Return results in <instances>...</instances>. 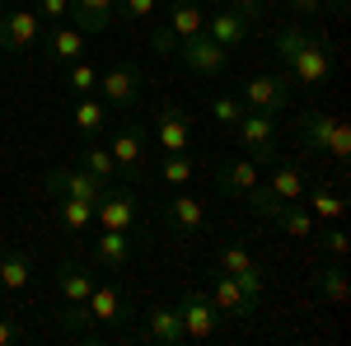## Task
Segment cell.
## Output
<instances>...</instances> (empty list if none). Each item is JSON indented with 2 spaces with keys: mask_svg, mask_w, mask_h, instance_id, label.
<instances>
[{
  "mask_svg": "<svg viewBox=\"0 0 351 346\" xmlns=\"http://www.w3.org/2000/svg\"><path fill=\"white\" fill-rule=\"evenodd\" d=\"M271 47H276V61L295 89H324L332 80V42L304 33L300 24H286L271 38Z\"/></svg>",
  "mask_w": 351,
  "mask_h": 346,
  "instance_id": "cell-1",
  "label": "cell"
},
{
  "mask_svg": "<svg viewBox=\"0 0 351 346\" xmlns=\"http://www.w3.org/2000/svg\"><path fill=\"white\" fill-rule=\"evenodd\" d=\"M295 136H300V145H304L309 155H328L332 164L351 160V127L337 117V112H319V108L300 112Z\"/></svg>",
  "mask_w": 351,
  "mask_h": 346,
  "instance_id": "cell-2",
  "label": "cell"
},
{
  "mask_svg": "<svg viewBox=\"0 0 351 346\" xmlns=\"http://www.w3.org/2000/svg\"><path fill=\"white\" fill-rule=\"evenodd\" d=\"M263 19V0H220L216 10L206 14V33L216 38L225 52H234V47H243L248 42V33H253V24Z\"/></svg>",
  "mask_w": 351,
  "mask_h": 346,
  "instance_id": "cell-3",
  "label": "cell"
},
{
  "mask_svg": "<svg viewBox=\"0 0 351 346\" xmlns=\"http://www.w3.org/2000/svg\"><path fill=\"white\" fill-rule=\"evenodd\" d=\"M304 173H300V164H276L267 173V183H258L243 201L253 206V211L263 215V220H271V215L281 211V206H291V201H300L304 197Z\"/></svg>",
  "mask_w": 351,
  "mask_h": 346,
  "instance_id": "cell-4",
  "label": "cell"
},
{
  "mask_svg": "<svg viewBox=\"0 0 351 346\" xmlns=\"http://www.w3.org/2000/svg\"><path fill=\"white\" fill-rule=\"evenodd\" d=\"M202 24H206V10H202L197 0H173L169 14H164V24L150 33V47L160 56H173V47H178L183 38H192V33H202Z\"/></svg>",
  "mask_w": 351,
  "mask_h": 346,
  "instance_id": "cell-5",
  "label": "cell"
},
{
  "mask_svg": "<svg viewBox=\"0 0 351 346\" xmlns=\"http://www.w3.org/2000/svg\"><path fill=\"white\" fill-rule=\"evenodd\" d=\"M291 89L295 84L286 80V71H263V75H253V80L239 89V103L248 112H267V117H281L286 103H291Z\"/></svg>",
  "mask_w": 351,
  "mask_h": 346,
  "instance_id": "cell-6",
  "label": "cell"
},
{
  "mask_svg": "<svg viewBox=\"0 0 351 346\" xmlns=\"http://www.w3.org/2000/svg\"><path fill=\"white\" fill-rule=\"evenodd\" d=\"M141 84H145V71L136 61H112L108 71H99V99L108 108H122L132 112L141 103Z\"/></svg>",
  "mask_w": 351,
  "mask_h": 346,
  "instance_id": "cell-7",
  "label": "cell"
},
{
  "mask_svg": "<svg viewBox=\"0 0 351 346\" xmlns=\"http://www.w3.org/2000/svg\"><path fill=\"white\" fill-rule=\"evenodd\" d=\"M173 56L188 66L192 75H206V80H216V75H225V66H230V52L220 47L216 38L202 28V33H192V38H183L178 47H173Z\"/></svg>",
  "mask_w": 351,
  "mask_h": 346,
  "instance_id": "cell-8",
  "label": "cell"
},
{
  "mask_svg": "<svg viewBox=\"0 0 351 346\" xmlns=\"http://www.w3.org/2000/svg\"><path fill=\"white\" fill-rule=\"evenodd\" d=\"M43 19L33 5H19V10H0V52H33L43 42Z\"/></svg>",
  "mask_w": 351,
  "mask_h": 346,
  "instance_id": "cell-9",
  "label": "cell"
},
{
  "mask_svg": "<svg viewBox=\"0 0 351 346\" xmlns=\"http://www.w3.org/2000/svg\"><path fill=\"white\" fill-rule=\"evenodd\" d=\"M276 117H267V112H248L243 108V117L234 122V136H239V145H243V155L248 160H258V164H271L276 160Z\"/></svg>",
  "mask_w": 351,
  "mask_h": 346,
  "instance_id": "cell-10",
  "label": "cell"
},
{
  "mask_svg": "<svg viewBox=\"0 0 351 346\" xmlns=\"http://www.w3.org/2000/svg\"><path fill=\"white\" fill-rule=\"evenodd\" d=\"M136 220H141V206H136V187H104V197L94 201V225L99 230H127L132 234Z\"/></svg>",
  "mask_w": 351,
  "mask_h": 346,
  "instance_id": "cell-11",
  "label": "cell"
},
{
  "mask_svg": "<svg viewBox=\"0 0 351 346\" xmlns=\"http://www.w3.org/2000/svg\"><path fill=\"white\" fill-rule=\"evenodd\" d=\"M206 299L220 309V319H253L258 314V299L243 291L230 271H220V267L211 271V281H206Z\"/></svg>",
  "mask_w": 351,
  "mask_h": 346,
  "instance_id": "cell-12",
  "label": "cell"
},
{
  "mask_svg": "<svg viewBox=\"0 0 351 346\" xmlns=\"http://www.w3.org/2000/svg\"><path fill=\"white\" fill-rule=\"evenodd\" d=\"M178 319H183V337L188 342H211L220 328V309L206 299V291H188L178 299Z\"/></svg>",
  "mask_w": 351,
  "mask_h": 346,
  "instance_id": "cell-13",
  "label": "cell"
},
{
  "mask_svg": "<svg viewBox=\"0 0 351 346\" xmlns=\"http://www.w3.org/2000/svg\"><path fill=\"white\" fill-rule=\"evenodd\" d=\"M43 187L52 192V197H80V201H99L104 197V178H94L89 169H71V164H61V169H47L43 173Z\"/></svg>",
  "mask_w": 351,
  "mask_h": 346,
  "instance_id": "cell-14",
  "label": "cell"
},
{
  "mask_svg": "<svg viewBox=\"0 0 351 346\" xmlns=\"http://www.w3.org/2000/svg\"><path fill=\"white\" fill-rule=\"evenodd\" d=\"M112 164H117V173H127L132 183H141L145 178V136H141V127H112Z\"/></svg>",
  "mask_w": 351,
  "mask_h": 346,
  "instance_id": "cell-15",
  "label": "cell"
},
{
  "mask_svg": "<svg viewBox=\"0 0 351 346\" xmlns=\"http://www.w3.org/2000/svg\"><path fill=\"white\" fill-rule=\"evenodd\" d=\"M141 337L155 346H183V319H178V304H150L141 314Z\"/></svg>",
  "mask_w": 351,
  "mask_h": 346,
  "instance_id": "cell-16",
  "label": "cell"
},
{
  "mask_svg": "<svg viewBox=\"0 0 351 346\" xmlns=\"http://www.w3.org/2000/svg\"><path fill=\"white\" fill-rule=\"evenodd\" d=\"M84 314H89L94 323H112V328H122V323H132L136 304L117 291V286H99V281H94V291H89V299H84Z\"/></svg>",
  "mask_w": 351,
  "mask_h": 346,
  "instance_id": "cell-17",
  "label": "cell"
},
{
  "mask_svg": "<svg viewBox=\"0 0 351 346\" xmlns=\"http://www.w3.org/2000/svg\"><path fill=\"white\" fill-rule=\"evenodd\" d=\"M84 42H89V38H84L80 28L61 19V24L43 28V42H38V47H43V56H47L52 66H71V61H80V56H84Z\"/></svg>",
  "mask_w": 351,
  "mask_h": 346,
  "instance_id": "cell-18",
  "label": "cell"
},
{
  "mask_svg": "<svg viewBox=\"0 0 351 346\" xmlns=\"http://www.w3.org/2000/svg\"><path fill=\"white\" fill-rule=\"evenodd\" d=\"M211 183L225 192V197H248L253 187L263 183V173H258V160H220L211 164Z\"/></svg>",
  "mask_w": 351,
  "mask_h": 346,
  "instance_id": "cell-19",
  "label": "cell"
},
{
  "mask_svg": "<svg viewBox=\"0 0 351 346\" xmlns=\"http://www.w3.org/2000/svg\"><path fill=\"white\" fill-rule=\"evenodd\" d=\"M216 267H220V271H230V276H234L253 299H263V281H267V276H263V267L248 258V248H243V243H225V248H220V258H216Z\"/></svg>",
  "mask_w": 351,
  "mask_h": 346,
  "instance_id": "cell-20",
  "label": "cell"
},
{
  "mask_svg": "<svg viewBox=\"0 0 351 346\" xmlns=\"http://www.w3.org/2000/svg\"><path fill=\"white\" fill-rule=\"evenodd\" d=\"M132 253H136V239L127 230H99V239H94V267H104V271H127V267H132Z\"/></svg>",
  "mask_w": 351,
  "mask_h": 346,
  "instance_id": "cell-21",
  "label": "cell"
},
{
  "mask_svg": "<svg viewBox=\"0 0 351 346\" xmlns=\"http://www.w3.org/2000/svg\"><path fill=\"white\" fill-rule=\"evenodd\" d=\"M112 5H117V0H71L66 24H75L84 38H99V33L112 28Z\"/></svg>",
  "mask_w": 351,
  "mask_h": 346,
  "instance_id": "cell-22",
  "label": "cell"
},
{
  "mask_svg": "<svg viewBox=\"0 0 351 346\" xmlns=\"http://www.w3.org/2000/svg\"><path fill=\"white\" fill-rule=\"evenodd\" d=\"M164 215H169V225H173L178 234H202V230H206V206H202V197H192V192H173L169 206H164Z\"/></svg>",
  "mask_w": 351,
  "mask_h": 346,
  "instance_id": "cell-23",
  "label": "cell"
},
{
  "mask_svg": "<svg viewBox=\"0 0 351 346\" xmlns=\"http://www.w3.org/2000/svg\"><path fill=\"white\" fill-rule=\"evenodd\" d=\"M71 122H75V132H80L84 140H99V136L108 132V103L94 99V94H80L75 108H71Z\"/></svg>",
  "mask_w": 351,
  "mask_h": 346,
  "instance_id": "cell-24",
  "label": "cell"
},
{
  "mask_svg": "<svg viewBox=\"0 0 351 346\" xmlns=\"http://www.w3.org/2000/svg\"><path fill=\"white\" fill-rule=\"evenodd\" d=\"M155 136H160L164 150H188L192 140V127H188V112L173 103H164L160 112H155Z\"/></svg>",
  "mask_w": 351,
  "mask_h": 346,
  "instance_id": "cell-25",
  "label": "cell"
},
{
  "mask_svg": "<svg viewBox=\"0 0 351 346\" xmlns=\"http://www.w3.org/2000/svg\"><path fill=\"white\" fill-rule=\"evenodd\" d=\"M300 206L314 215V220H328V225H337L342 215H347V201H342V192H332V187H304V197H300Z\"/></svg>",
  "mask_w": 351,
  "mask_h": 346,
  "instance_id": "cell-26",
  "label": "cell"
},
{
  "mask_svg": "<svg viewBox=\"0 0 351 346\" xmlns=\"http://www.w3.org/2000/svg\"><path fill=\"white\" fill-rule=\"evenodd\" d=\"M89 291H94L89 267H80V262H61V267H56V295H61L66 304H84Z\"/></svg>",
  "mask_w": 351,
  "mask_h": 346,
  "instance_id": "cell-27",
  "label": "cell"
},
{
  "mask_svg": "<svg viewBox=\"0 0 351 346\" xmlns=\"http://www.w3.org/2000/svg\"><path fill=\"white\" fill-rule=\"evenodd\" d=\"M56 225H61L66 234H84V230H94V201L56 197Z\"/></svg>",
  "mask_w": 351,
  "mask_h": 346,
  "instance_id": "cell-28",
  "label": "cell"
},
{
  "mask_svg": "<svg viewBox=\"0 0 351 346\" xmlns=\"http://www.w3.org/2000/svg\"><path fill=\"white\" fill-rule=\"evenodd\" d=\"M28 281H33V262H28V253H19V248L0 253V291H24Z\"/></svg>",
  "mask_w": 351,
  "mask_h": 346,
  "instance_id": "cell-29",
  "label": "cell"
},
{
  "mask_svg": "<svg viewBox=\"0 0 351 346\" xmlns=\"http://www.w3.org/2000/svg\"><path fill=\"white\" fill-rule=\"evenodd\" d=\"M61 89H66V94H71V99H80V94H94V89H99V66H94V61H71V66H66V75H61Z\"/></svg>",
  "mask_w": 351,
  "mask_h": 346,
  "instance_id": "cell-30",
  "label": "cell"
},
{
  "mask_svg": "<svg viewBox=\"0 0 351 346\" xmlns=\"http://www.w3.org/2000/svg\"><path fill=\"white\" fill-rule=\"evenodd\" d=\"M192 173H197V160H192L188 150H164L160 178H164L169 187H188V183H192Z\"/></svg>",
  "mask_w": 351,
  "mask_h": 346,
  "instance_id": "cell-31",
  "label": "cell"
},
{
  "mask_svg": "<svg viewBox=\"0 0 351 346\" xmlns=\"http://www.w3.org/2000/svg\"><path fill=\"white\" fill-rule=\"evenodd\" d=\"M314 291L324 295L328 304H347V271L332 262V267H319L314 271Z\"/></svg>",
  "mask_w": 351,
  "mask_h": 346,
  "instance_id": "cell-32",
  "label": "cell"
},
{
  "mask_svg": "<svg viewBox=\"0 0 351 346\" xmlns=\"http://www.w3.org/2000/svg\"><path fill=\"white\" fill-rule=\"evenodd\" d=\"M271 220H276V225H281V230H286L291 239H309V234H314V225H319V220H314V215L304 211L300 201H291V206H281V211L271 215Z\"/></svg>",
  "mask_w": 351,
  "mask_h": 346,
  "instance_id": "cell-33",
  "label": "cell"
},
{
  "mask_svg": "<svg viewBox=\"0 0 351 346\" xmlns=\"http://www.w3.org/2000/svg\"><path fill=\"white\" fill-rule=\"evenodd\" d=\"M80 169H89L94 178H104V183H112L117 178V164H112V150L108 145H99V140H89L80 155Z\"/></svg>",
  "mask_w": 351,
  "mask_h": 346,
  "instance_id": "cell-34",
  "label": "cell"
},
{
  "mask_svg": "<svg viewBox=\"0 0 351 346\" xmlns=\"http://www.w3.org/2000/svg\"><path fill=\"white\" fill-rule=\"evenodd\" d=\"M211 117H216L220 127H234V122L243 117L239 94H216V99H211Z\"/></svg>",
  "mask_w": 351,
  "mask_h": 346,
  "instance_id": "cell-35",
  "label": "cell"
},
{
  "mask_svg": "<svg viewBox=\"0 0 351 346\" xmlns=\"http://www.w3.org/2000/svg\"><path fill=\"white\" fill-rule=\"evenodd\" d=\"M155 10H160V0H117L112 5V14H122V19H155Z\"/></svg>",
  "mask_w": 351,
  "mask_h": 346,
  "instance_id": "cell-36",
  "label": "cell"
},
{
  "mask_svg": "<svg viewBox=\"0 0 351 346\" xmlns=\"http://www.w3.org/2000/svg\"><path fill=\"white\" fill-rule=\"evenodd\" d=\"M33 10H38L43 24H61L71 14V0H33Z\"/></svg>",
  "mask_w": 351,
  "mask_h": 346,
  "instance_id": "cell-37",
  "label": "cell"
},
{
  "mask_svg": "<svg viewBox=\"0 0 351 346\" xmlns=\"http://www.w3.org/2000/svg\"><path fill=\"white\" fill-rule=\"evenodd\" d=\"M14 342H24V323L0 314V346H14Z\"/></svg>",
  "mask_w": 351,
  "mask_h": 346,
  "instance_id": "cell-38",
  "label": "cell"
},
{
  "mask_svg": "<svg viewBox=\"0 0 351 346\" xmlns=\"http://www.w3.org/2000/svg\"><path fill=\"white\" fill-rule=\"evenodd\" d=\"M324 248H328V253H332V258H347V248H351L347 230H337V225H332V230H328V234H324Z\"/></svg>",
  "mask_w": 351,
  "mask_h": 346,
  "instance_id": "cell-39",
  "label": "cell"
},
{
  "mask_svg": "<svg viewBox=\"0 0 351 346\" xmlns=\"http://www.w3.org/2000/svg\"><path fill=\"white\" fill-rule=\"evenodd\" d=\"M286 10L300 19H314V14H324V0H286Z\"/></svg>",
  "mask_w": 351,
  "mask_h": 346,
  "instance_id": "cell-40",
  "label": "cell"
},
{
  "mask_svg": "<svg viewBox=\"0 0 351 346\" xmlns=\"http://www.w3.org/2000/svg\"><path fill=\"white\" fill-rule=\"evenodd\" d=\"M347 5H351V0H328V10H332V14H347Z\"/></svg>",
  "mask_w": 351,
  "mask_h": 346,
  "instance_id": "cell-41",
  "label": "cell"
},
{
  "mask_svg": "<svg viewBox=\"0 0 351 346\" xmlns=\"http://www.w3.org/2000/svg\"><path fill=\"white\" fill-rule=\"evenodd\" d=\"M0 10H5V5H0Z\"/></svg>",
  "mask_w": 351,
  "mask_h": 346,
  "instance_id": "cell-42",
  "label": "cell"
},
{
  "mask_svg": "<svg viewBox=\"0 0 351 346\" xmlns=\"http://www.w3.org/2000/svg\"><path fill=\"white\" fill-rule=\"evenodd\" d=\"M216 5H220V0H216Z\"/></svg>",
  "mask_w": 351,
  "mask_h": 346,
  "instance_id": "cell-43",
  "label": "cell"
}]
</instances>
